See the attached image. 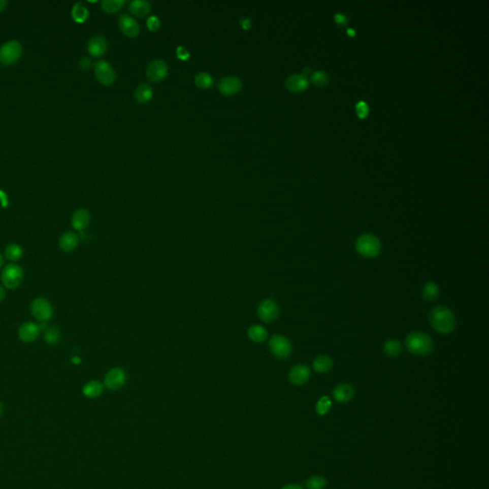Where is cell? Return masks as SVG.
Returning a JSON list of instances; mask_svg holds the SVG:
<instances>
[{"label": "cell", "instance_id": "9a60e30c", "mask_svg": "<svg viewBox=\"0 0 489 489\" xmlns=\"http://www.w3.org/2000/svg\"><path fill=\"white\" fill-rule=\"evenodd\" d=\"M311 377V371L306 365H297L289 373V381L294 385H303Z\"/></svg>", "mask_w": 489, "mask_h": 489}, {"label": "cell", "instance_id": "836d02e7", "mask_svg": "<svg viewBox=\"0 0 489 489\" xmlns=\"http://www.w3.org/2000/svg\"><path fill=\"white\" fill-rule=\"evenodd\" d=\"M327 486V481L321 476H313L306 481L308 489H324Z\"/></svg>", "mask_w": 489, "mask_h": 489}, {"label": "cell", "instance_id": "f35d334b", "mask_svg": "<svg viewBox=\"0 0 489 489\" xmlns=\"http://www.w3.org/2000/svg\"><path fill=\"white\" fill-rule=\"evenodd\" d=\"M80 65L82 69H88L89 67L91 66V59L85 56L80 60Z\"/></svg>", "mask_w": 489, "mask_h": 489}, {"label": "cell", "instance_id": "bcb514c9", "mask_svg": "<svg viewBox=\"0 0 489 489\" xmlns=\"http://www.w3.org/2000/svg\"><path fill=\"white\" fill-rule=\"evenodd\" d=\"M3 412H4V407H3V404L0 402V417H2Z\"/></svg>", "mask_w": 489, "mask_h": 489}, {"label": "cell", "instance_id": "7c38bea8", "mask_svg": "<svg viewBox=\"0 0 489 489\" xmlns=\"http://www.w3.org/2000/svg\"><path fill=\"white\" fill-rule=\"evenodd\" d=\"M125 381L126 375L124 371L119 367L109 370L105 375V386L107 389L112 391L120 389L124 385Z\"/></svg>", "mask_w": 489, "mask_h": 489}, {"label": "cell", "instance_id": "5bb4252c", "mask_svg": "<svg viewBox=\"0 0 489 489\" xmlns=\"http://www.w3.org/2000/svg\"><path fill=\"white\" fill-rule=\"evenodd\" d=\"M119 26L122 32L129 38H135L140 34V25L136 19L128 15L123 14L120 16Z\"/></svg>", "mask_w": 489, "mask_h": 489}, {"label": "cell", "instance_id": "52a82bcc", "mask_svg": "<svg viewBox=\"0 0 489 489\" xmlns=\"http://www.w3.org/2000/svg\"><path fill=\"white\" fill-rule=\"evenodd\" d=\"M269 347L273 355L280 360L288 358L292 351L289 339L283 336H273L270 339Z\"/></svg>", "mask_w": 489, "mask_h": 489}, {"label": "cell", "instance_id": "d6986e66", "mask_svg": "<svg viewBox=\"0 0 489 489\" xmlns=\"http://www.w3.org/2000/svg\"><path fill=\"white\" fill-rule=\"evenodd\" d=\"M334 398L339 403H347L351 401L354 396V389L353 386L347 383L337 385L334 389Z\"/></svg>", "mask_w": 489, "mask_h": 489}, {"label": "cell", "instance_id": "83f0119b", "mask_svg": "<svg viewBox=\"0 0 489 489\" xmlns=\"http://www.w3.org/2000/svg\"><path fill=\"white\" fill-rule=\"evenodd\" d=\"M89 11L81 2H78L72 9L73 19L78 23H83L88 18Z\"/></svg>", "mask_w": 489, "mask_h": 489}, {"label": "cell", "instance_id": "30bf717a", "mask_svg": "<svg viewBox=\"0 0 489 489\" xmlns=\"http://www.w3.org/2000/svg\"><path fill=\"white\" fill-rule=\"evenodd\" d=\"M40 325L35 322L27 321L19 326L17 330V336L22 342L32 343L40 337Z\"/></svg>", "mask_w": 489, "mask_h": 489}, {"label": "cell", "instance_id": "f1b7e54d", "mask_svg": "<svg viewBox=\"0 0 489 489\" xmlns=\"http://www.w3.org/2000/svg\"><path fill=\"white\" fill-rule=\"evenodd\" d=\"M402 346L397 339H390L384 344V353L389 357H397L401 354Z\"/></svg>", "mask_w": 489, "mask_h": 489}, {"label": "cell", "instance_id": "8fae6325", "mask_svg": "<svg viewBox=\"0 0 489 489\" xmlns=\"http://www.w3.org/2000/svg\"><path fill=\"white\" fill-rule=\"evenodd\" d=\"M168 74L169 67L162 59H154L146 68V77L153 82H158L166 79Z\"/></svg>", "mask_w": 489, "mask_h": 489}, {"label": "cell", "instance_id": "b9f144b4", "mask_svg": "<svg viewBox=\"0 0 489 489\" xmlns=\"http://www.w3.org/2000/svg\"><path fill=\"white\" fill-rule=\"evenodd\" d=\"M6 297V290L3 286H0V303L5 299Z\"/></svg>", "mask_w": 489, "mask_h": 489}, {"label": "cell", "instance_id": "e0dca14e", "mask_svg": "<svg viewBox=\"0 0 489 489\" xmlns=\"http://www.w3.org/2000/svg\"><path fill=\"white\" fill-rule=\"evenodd\" d=\"M87 49L91 56L95 57L103 56L108 49V42L105 37L95 36L89 40Z\"/></svg>", "mask_w": 489, "mask_h": 489}, {"label": "cell", "instance_id": "d4e9b609", "mask_svg": "<svg viewBox=\"0 0 489 489\" xmlns=\"http://www.w3.org/2000/svg\"><path fill=\"white\" fill-rule=\"evenodd\" d=\"M23 254H24V251L22 247L16 243L10 244L5 249V257L12 263L19 261L23 256Z\"/></svg>", "mask_w": 489, "mask_h": 489}, {"label": "cell", "instance_id": "ba28073f", "mask_svg": "<svg viewBox=\"0 0 489 489\" xmlns=\"http://www.w3.org/2000/svg\"><path fill=\"white\" fill-rule=\"evenodd\" d=\"M94 72L97 80L105 86L112 85L116 80V73L112 66L105 60H99L94 64Z\"/></svg>", "mask_w": 489, "mask_h": 489}, {"label": "cell", "instance_id": "ac0fdd59", "mask_svg": "<svg viewBox=\"0 0 489 489\" xmlns=\"http://www.w3.org/2000/svg\"><path fill=\"white\" fill-rule=\"evenodd\" d=\"M80 238L77 233L74 232H66L60 236L58 240V247L64 252H71L78 248Z\"/></svg>", "mask_w": 489, "mask_h": 489}, {"label": "cell", "instance_id": "7dc6e473", "mask_svg": "<svg viewBox=\"0 0 489 489\" xmlns=\"http://www.w3.org/2000/svg\"><path fill=\"white\" fill-rule=\"evenodd\" d=\"M3 264H4V258H3L1 252H0V268L3 266Z\"/></svg>", "mask_w": 489, "mask_h": 489}, {"label": "cell", "instance_id": "44dd1931", "mask_svg": "<svg viewBox=\"0 0 489 489\" xmlns=\"http://www.w3.org/2000/svg\"><path fill=\"white\" fill-rule=\"evenodd\" d=\"M129 11L137 16H147L151 11V5L145 0H133L129 3Z\"/></svg>", "mask_w": 489, "mask_h": 489}, {"label": "cell", "instance_id": "74e56055", "mask_svg": "<svg viewBox=\"0 0 489 489\" xmlns=\"http://www.w3.org/2000/svg\"><path fill=\"white\" fill-rule=\"evenodd\" d=\"M177 56H178V57H179L180 59L185 60V59H187V58L189 57V53H188V51H186L183 46H179L178 49H177Z\"/></svg>", "mask_w": 489, "mask_h": 489}, {"label": "cell", "instance_id": "4316f807", "mask_svg": "<svg viewBox=\"0 0 489 489\" xmlns=\"http://www.w3.org/2000/svg\"><path fill=\"white\" fill-rule=\"evenodd\" d=\"M421 296L426 301H434L440 296V288L433 282L425 283L421 289Z\"/></svg>", "mask_w": 489, "mask_h": 489}, {"label": "cell", "instance_id": "ffe728a7", "mask_svg": "<svg viewBox=\"0 0 489 489\" xmlns=\"http://www.w3.org/2000/svg\"><path fill=\"white\" fill-rule=\"evenodd\" d=\"M309 80L305 75L297 74L288 78L286 81V86L292 92H301L308 87Z\"/></svg>", "mask_w": 489, "mask_h": 489}, {"label": "cell", "instance_id": "60d3db41", "mask_svg": "<svg viewBox=\"0 0 489 489\" xmlns=\"http://www.w3.org/2000/svg\"><path fill=\"white\" fill-rule=\"evenodd\" d=\"M240 24L243 29H245V30H248V29H249V27H250V20L248 19V18H246V19H242V20L240 21Z\"/></svg>", "mask_w": 489, "mask_h": 489}, {"label": "cell", "instance_id": "c3c4849f", "mask_svg": "<svg viewBox=\"0 0 489 489\" xmlns=\"http://www.w3.org/2000/svg\"><path fill=\"white\" fill-rule=\"evenodd\" d=\"M348 32H349L350 36H354V31L353 29H348Z\"/></svg>", "mask_w": 489, "mask_h": 489}, {"label": "cell", "instance_id": "4dcf8cb0", "mask_svg": "<svg viewBox=\"0 0 489 489\" xmlns=\"http://www.w3.org/2000/svg\"><path fill=\"white\" fill-rule=\"evenodd\" d=\"M124 0H103L102 9L108 14H115L119 12L124 5Z\"/></svg>", "mask_w": 489, "mask_h": 489}, {"label": "cell", "instance_id": "e575fe53", "mask_svg": "<svg viewBox=\"0 0 489 489\" xmlns=\"http://www.w3.org/2000/svg\"><path fill=\"white\" fill-rule=\"evenodd\" d=\"M312 80L317 85H325L328 82V76L324 72L317 71L312 75Z\"/></svg>", "mask_w": 489, "mask_h": 489}, {"label": "cell", "instance_id": "ee69618b", "mask_svg": "<svg viewBox=\"0 0 489 489\" xmlns=\"http://www.w3.org/2000/svg\"><path fill=\"white\" fill-rule=\"evenodd\" d=\"M7 5H8V2L6 0H0V13L7 8Z\"/></svg>", "mask_w": 489, "mask_h": 489}, {"label": "cell", "instance_id": "cb8c5ba5", "mask_svg": "<svg viewBox=\"0 0 489 489\" xmlns=\"http://www.w3.org/2000/svg\"><path fill=\"white\" fill-rule=\"evenodd\" d=\"M313 369L319 374L329 372L333 367V361L327 355H319L313 362Z\"/></svg>", "mask_w": 489, "mask_h": 489}, {"label": "cell", "instance_id": "9c48e42d", "mask_svg": "<svg viewBox=\"0 0 489 489\" xmlns=\"http://www.w3.org/2000/svg\"><path fill=\"white\" fill-rule=\"evenodd\" d=\"M257 313L259 318L266 323L276 320L279 315V308L272 299H266L258 306Z\"/></svg>", "mask_w": 489, "mask_h": 489}, {"label": "cell", "instance_id": "ab89813d", "mask_svg": "<svg viewBox=\"0 0 489 489\" xmlns=\"http://www.w3.org/2000/svg\"><path fill=\"white\" fill-rule=\"evenodd\" d=\"M335 19H336V21H337L338 24H345L346 21H347L346 17H345L343 15H341V14H337L336 16H335Z\"/></svg>", "mask_w": 489, "mask_h": 489}, {"label": "cell", "instance_id": "3957f363", "mask_svg": "<svg viewBox=\"0 0 489 489\" xmlns=\"http://www.w3.org/2000/svg\"><path fill=\"white\" fill-rule=\"evenodd\" d=\"M381 249L380 241L372 234H362L355 241V249L364 258L377 257Z\"/></svg>", "mask_w": 489, "mask_h": 489}, {"label": "cell", "instance_id": "6da1fadb", "mask_svg": "<svg viewBox=\"0 0 489 489\" xmlns=\"http://www.w3.org/2000/svg\"><path fill=\"white\" fill-rule=\"evenodd\" d=\"M434 329L441 335H448L456 327V317L449 308L444 306L435 307L429 315Z\"/></svg>", "mask_w": 489, "mask_h": 489}, {"label": "cell", "instance_id": "d590c367", "mask_svg": "<svg viewBox=\"0 0 489 489\" xmlns=\"http://www.w3.org/2000/svg\"><path fill=\"white\" fill-rule=\"evenodd\" d=\"M160 19L156 16H149V18L147 19V28L152 32H156L160 29Z\"/></svg>", "mask_w": 489, "mask_h": 489}, {"label": "cell", "instance_id": "8992f818", "mask_svg": "<svg viewBox=\"0 0 489 489\" xmlns=\"http://www.w3.org/2000/svg\"><path fill=\"white\" fill-rule=\"evenodd\" d=\"M22 53V46L17 40H10L0 47V63L13 65L18 61Z\"/></svg>", "mask_w": 489, "mask_h": 489}, {"label": "cell", "instance_id": "f6af8a7d", "mask_svg": "<svg viewBox=\"0 0 489 489\" xmlns=\"http://www.w3.org/2000/svg\"><path fill=\"white\" fill-rule=\"evenodd\" d=\"M80 362H81V360H80L79 356H77V355H75V356H73L72 357L73 364H80Z\"/></svg>", "mask_w": 489, "mask_h": 489}, {"label": "cell", "instance_id": "5b68a950", "mask_svg": "<svg viewBox=\"0 0 489 489\" xmlns=\"http://www.w3.org/2000/svg\"><path fill=\"white\" fill-rule=\"evenodd\" d=\"M30 311L32 316L40 323H46L51 320L54 314L53 305L44 297L35 298L30 305Z\"/></svg>", "mask_w": 489, "mask_h": 489}, {"label": "cell", "instance_id": "f546056e", "mask_svg": "<svg viewBox=\"0 0 489 489\" xmlns=\"http://www.w3.org/2000/svg\"><path fill=\"white\" fill-rule=\"evenodd\" d=\"M195 84L202 89H209L213 85L214 80L212 77L206 72L198 73L194 78Z\"/></svg>", "mask_w": 489, "mask_h": 489}, {"label": "cell", "instance_id": "484cf974", "mask_svg": "<svg viewBox=\"0 0 489 489\" xmlns=\"http://www.w3.org/2000/svg\"><path fill=\"white\" fill-rule=\"evenodd\" d=\"M248 336L253 342L261 343L268 338V332L261 325H252L248 330Z\"/></svg>", "mask_w": 489, "mask_h": 489}, {"label": "cell", "instance_id": "1f68e13d", "mask_svg": "<svg viewBox=\"0 0 489 489\" xmlns=\"http://www.w3.org/2000/svg\"><path fill=\"white\" fill-rule=\"evenodd\" d=\"M44 341L49 345H56L60 340V333L56 327H48L44 330Z\"/></svg>", "mask_w": 489, "mask_h": 489}, {"label": "cell", "instance_id": "8d00e7d4", "mask_svg": "<svg viewBox=\"0 0 489 489\" xmlns=\"http://www.w3.org/2000/svg\"><path fill=\"white\" fill-rule=\"evenodd\" d=\"M356 110H357V114L361 118H364L368 115V112H369V109H368V105H366V103L364 102H360L357 103L356 105Z\"/></svg>", "mask_w": 489, "mask_h": 489}, {"label": "cell", "instance_id": "7402d4cb", "mask_svg": "<svg viewBox=\"0 0 489 489\" xmlns=\"http://www.w3.org/2000/svg\"><path fill=\"white\" fill-rule=\"evenodd\" d=\"M104 386L102 382L92 380L89 381L82 388V394L88 399H96L104 392Z\"/></svg>", "mask_w": 489, "mask_h": 489}, {"label": "cell", "instance_id": "7a4b0ae2", "mask_svg": "<svg viewBox=\"0 0 489 489\" xmlns=\"http://www.w3.org/2000/svg\"><path fill=\"white\" fill-rule=\"evenodd\" d=\"M405 346L410 353L416 355H427L433 351V341L428 335L421 332H414L407 336Z\"/></svg>", "mask_w": 489, "mask_h": 489}, {"label": "cell", "instance_id": "d6a6232c", "mask_svg": "<svg viewBox=\"0 0 489 489\" xmlns=\"http://www.w3.org/2000/svg\"><path fill=\"white\" fill-rule=\"evenodd\" d=\"M332 408V401L330 400L329 397L324 396L316 403V413L319 416H325L330 412Z\"/></svg>", "mask_w": 489, "mask_h": 489}, {"label": "cell", "instance_id": "2e32d148", "mask_svg": "<svg viewBox=\"0 0 489 489\" xmlns=\"http://www.w3.org/2000/svg\"><path fill=\"white\" fill-rule=\"evenodd\" d=\"M90 223V213L85 209H77L71 217V225L77 232L84 231Z\"/></svg>", "mask_w": 489, "mask_h": 489}, {"label": "cell", "instance_id": "277c9868", "mask_svg": "<svg viewBox=\"0 0 489 489\" xmlns=\"http://www.w3.org/2000/svg\"><path fill=\"white\" fill-rule=\"evenodd\" d=\"M24 277L23 269L16 263L6 265L1 273V282L4 288L16 289L20 286Z\"/></svg>", "mask_w": 489, "mask_h": 489}, {"label": "cell", "instance_id": "7bdbcfd3", "mask_svg": "<svg viewBox=\"0 0 489 489\" xmlns=\"http://www.w3.org/2000/svg\"><path fill=\"white\" fill-rule=\"evenodd\" d=\"M282 489H303V487L299 484H287Z\"/></svg>", "mask_w": 489, "mask_h": 489}, {"label": "cell", "instance_id": "4fadbf2b", "mask_svg": "<svg viewBox=\"0 0 489 489\" xmlns=\"http://www.w3.org/2000/svg\"><path fill=\"white\" fill-rule=\"evenodd\" d=\"M242 88V80L235 76H227L219 81L218 89L225 96L237 94Z\"/></svg>", "mask_w": 489, "mask_h": 489}, {"label": "cell", "instance_id": "603a6c76", "mask_svg": "<svg viewBox=\"0 0 489 489\" xmlns=\"http://www.w3.org/2000/svg\"><path fill=\"white\" fill-rule=\"evenodd\" d=\"M135 97L141 104H146L150 102L153 97V90L151 86L146 83L139 85L135 90Z\"/></svg>", "mask_w": 489, "mask_h": 489}]
</instances>
